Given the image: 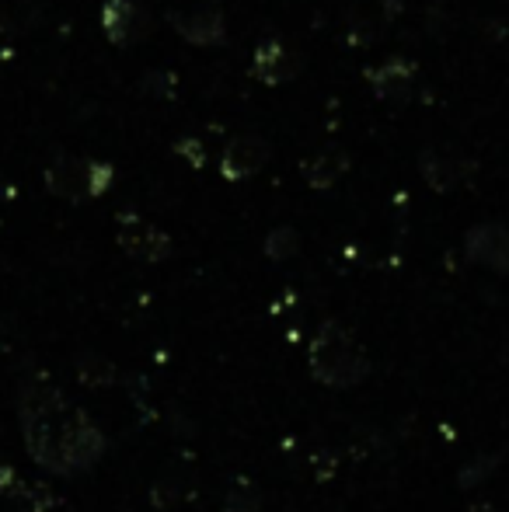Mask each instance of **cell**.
Listing matches in <instances>:
<instances>
[{"instance_id": "7", "label": "cell", "mask_w": 509, "mask_h": 512, "mask_svg": "<svg viewBox=\"0 0 509 512\" xmlns=\"http://www.w3.org/2000/svg\"><path fill=\"white\" fill-rule=\"evenodd\" d=\"M265 161H269V143L262 136H238L227 143L224 157H220V175L227 182H245L265 168Z\"/></svg>"}, {"instance_id": "16", "label": "cell", "mask_w": 509, "mask_h": 512, "mask_svg": "<svg viewBox=\"0 0 509 512\" xmlns=\"http://www.w3.org/2000/svg\"><path fill=\"white\" fill-rule=\"evenodd\" d=\"M300 251V237L293 227H276L269 230V237H265V255L272 258V262H286V258H293Z\"/></svg>"}, {"instance_id": "9", "label": "cell", "mask_w": 509, "mask_h": 512, "mask_svg": "<svg viewBox=\"0 0 509 512\" xmlns=\"http://www.w3.org/2000/svg\"><path fill=\"white\" fill-rule=\"evenodd\" d=\"M415 74H419V70H415L412 60L391 56L381 67L367 70V81H370V88H374V95L384 98V102H405L415 91Z\"/></svg>"}, {"instance_id": "18", "label": "cell", "mask_w": 509, "mask_h": 512, "mask_svg": "<svg viewBox=\"0 0 509 512\" xmlns=\"http://www.w3.org/2000/svg\"><path fill=\"white\" fill-rule=\"evenodd\" d=\"M492 471H496V457L485 460V467H475V471H471V467H468V471H461V474H457V481H461L464 488H471V485H478V478H482V474H485V478H489Z\"/></svg>"}, {"instance_id": "11", "label": "cell", "mask_w": 509, "mask_h": 512, "mask_svg": "<svg viewBox=\"0 0 509 512\" xmlns=\"http://www.w3.org/2000/svg\"><path fill=\"white\" fill-rule=\"evenodd\" d=\"M346 168H349V157L342 154V150H335V147L321 150L318 157H311V161L300 164V171H304V182L311 185V189H332V185L346 175Z\"/></svg>"}, {"instance_id": "5", "label": "cell", "mask_w": 509, "mask_h": 512, "mask_svg": "<svg viewBox=\"0 0 509 512\" xmlns=\"http://www.w3.org/2000/svg\"><path fill=\"white\" fill-rule=\"evenodd\" d=\"M105 446H109L105 432L81 411V418H77L74 429H70L67 443H63V464H67V474H81V471H88V467H95L98 460L105 457Z\"/></svg>"}, {"instance_id": "12", "label": "cell", "mask_w": 509, "mask_h": 512, "mask_svg": "<svg viewBox=\"0 0 509 512\" xmlns=\"http://www.w3.org/2000/svg\"><path fill=\"white\" fill-rule=\"evenodd\" d=\"M0 492L7 495V499H18V502H25L32 512H42V509H49V506H56V499L49 495V488H42V485H32V481H25L21 478L14 467H0Z\"/></svg>"}, {"instance_id": "19", "label": "cell", "mask_w": 509, "mask_h": 512, "mask_svg": "<svg viewBox=\"0 0 509 512\" xmlns=\"http://www.w3.org/2000/svg\"><path fill=\"white\" fill-rule=\"evenodd\" d=\"M503 363H506V366H509V342H506V345H503Z\"/></svg>"}, {"instance_id": "13", "label": "cell", "mask_w": 509, "mask_h": 512, "mask_svg": "<svg viewBox=\"0 0 509 512\" xmlns=\"http://www.w3.org/2000/svg\"><path fill=\"white\" fill-rule=\"evenodd\" d=\"M422 175H426V182L433 185L436 192H450L454 185L464 182L468 171H464V164L450 154H426L422 157Z\"/></svg>"}, {"instance_id": "10", "label": "cell", "mask_w": 509, "mask_h": 512, "mask_svg": "<svg viewBox=\"0 0 509 512\" xmlns=\"http://www.w3.org/2000/svg\"><path fill=\"white\" fill-rule=\"evenodd\" d=\"M252 70H255V77L262 84H269V88H279V84L293 81V77L300 74V56L293 53L290 46H283V42L269 39V42H262V46L255 49Z\"/></svg>"}, {"instance_id": "15", "label": "cell", "mask_w": 509, "mask_h": 512, "mask_svg": "<svg viewBox=\"0 0 509 512\" xmlns=\"http://www.w3.org/2000/svg\"><path fill=\"white\" fill-rule=\"evenodd\" d=\"M224 512H262V495L255 492L252 481L238 478L231 488H227Z\"/></svg>"}, {"instance_id": "20", "label": "cell", "mask_w": 509, "mask_h": 512, "mask_svg": "<svg viewBox=\"0 0 509 512\" xmlns=\"http://www.w3.org/2000/svg\"><path fill=\"white\" fill-rule=\"evenodd\" d=\"M0 335H4V324H0Z\"/></svg>"}, {"instance_id": "17", "label": "cell", "mask_w": 509, "mask_h": 512, "mask_svg": "<svg viewBox=\"0 0 509 512\" xmlns=\"http://www.w3.org/2000/svg\"><path fill=\"white\" fill-rule=\"evenodd\" d=\"M178 154L189 157L192 168H203L206 157H210V154H206V143H199V140H182V143H178Z\"/></svg>"}, {"instance_id": "4", "label": "cell", "mask_w": 509, "mask_h": 512, "mask_svg": "<svg viewBox=\"0 0 509 512\" xmlns=\"http://www.w3.org/2000/svg\"><path fill=\"white\" fill-rule=\"evenodd\" d=\"M464 255L485 269L509 276V230L499 223H478L464 234Z\"/></svg>"}, {"instance_id": "3", "label": "cell", "mask_w": 509, "mask_h": 512, "mask_svg": "<svg viewBox=\"0 0 509 512\" xmlns=\"http://www.w3.org/2000/svg\"><path fill=\"white\" fill-rule=\"evenodd\" d=\"M116 241L129 258H136V262L154 265L171 255V237L164 234L161 227H154V223L140 220V216H123V220H119Z\"/></svg>"}, {"instance_id": "1", "label": "cell", "mask_w": 509, "mask_h": 512, "mask_svg": "<svg viewBox=\"0 0 509 512\" xmlns=\"http://www.w3.org/2000/svg\"><path fill=\"white\" fill-rule=\"evenodd\" d=\"M307 363H311L314 380L325 387H335V391L360 387L370 377V370H374L367 352L360 349V342L335 321H325L318 328V335L311 338Z\"/></svg>"}, {"instance_id": "8", "label": "cell", "mask_w": 509, "mask_h": 512, "mask_svg": "<svg viewBox=\"0 0 509 512\" xmlns=\"http://www.w3.org/2000/svg\"><path fill=\"white\" fill-rule=\"evenodd\" d=\"M102 28L116 46H133V42H140L147 35L150 18L133 0H109L102 7Z\"/></svg>"}, {"instance_id": "14", "label": "cell", "mask_w": 509, "mask_h": 512, "mask_svg": "<svg viewBox=\"0 0 509 512\" xmlns=\"http://www.w3.org/2000/svg\"><path fill=\"white\" fill-rule=\"evenodd\" d=\"M77 380L84 387H112L119 380V370L98 352H84V356H77Z\"/></svg>"}, {"instance_id": "6", "label": "cell", "mask_w": 509, "mask_h": 512, "mask_svg": "<svg viewBox=\"0 0 509 512\" xmlns=\"http://www.w3.org/2000/svg\"><path fill=\"white\" fill-rule=\"evenodd\" d=\"M171 25L182 39L196 42V46H217L224 42V11L213 4H192L171 11Z\"/></svg>"}, {"instance_id": "2", "label": "cell", "mask_w": 509, "mask_h": 512, "mask_svg": "<svg viewBox=\"0 0 509 512\" xmlns=\"http://www.w3.org/2000/svg\"><path fill=\"white\" fill-rule=\"evenodd\" d=\"M112 164L91 161V157H56L46 168V189L56 199H67V203H84V199H98L109 192Z\"/></svg>"}]
</instances>
